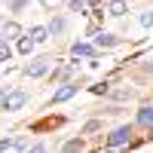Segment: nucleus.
I'll return each instance as SVG.
<instances>
[{"label": "nucleus", "instance_id": "1", "mask_svg": "<svg viewBox=\"0 0 153 153\" xmlns=\"http://www.w3.org/2000/svg\"><path fill=\"white\" fill-rule=\"evenodd\" d=\"M129 135H132L129 126H120V129H113V132L107 135V147H123L126 141H129Z\"/></svg>", "mask_w": 153, "mask_h": 153}, {"label": "nucleus", "instance_id": "2", "mask_svg": "<svg viewBox=\"0 0 153 153\" xmlns=\"http://www.w3.org/2000/svg\"><path fill=\"white\" fill-rule=\"evenodd\" d=\"M25 101H28V95H25V92H12V95L3 98V107H6V110H19Z\"/></svg>", "mask_w": 153, "mask_h": 153}, {"label": "nucleus", "instance_id": "3", "mask_svg": "<svg viewBox=\"0 0 153 153\" xmlns=\"http://www.w3.org/2000/svg\"><path fill=\"white\" fill-rule=\"evenodd\" d=\"M46 68H49V58H37V61H31V65L25 68V74H28V76H43Z\"/></svg>", "mask_w": 153, "mask_h": 153}, {"label": "nucleus", "instance_id": "4", "mask_svg": "<svg viewBox=\"0 0 153 153\" xmlns=\"http://www.w3.org/2000/svg\"><path fill=\"white\" fill-rule=\"evenodd\" d=\"M74 95H76V86H74V83H68V86H61L58 92L52 95V104H58V101H68V98H74Z\"/></svg>", "mask_w": 153, "mask_h": 153}, {"label": "nucleus", "instance_id": "5", "mask_svg": "<svg viewBox=\"0 0 153 153\" xmlns=\"http://www.w3.org/2000/svg\"><path fill=\"white\" fill-rule=\"evenodd\" d=\"M138 123H141V126H153V107L150 104L138 110Z\"/></svg>", "mask_w": 153, "mask_h": 153}, {"label": "nucleus", "instance_id": "6", "mask_svg": "<svg viewBox=\"0 0 153 153\" xmlns=\"http://www.w3.org/2000/svg\"><path fill=\"white\" fill-rule=\"evenodd\" d=\"M107 9H110V16H117V19L126 16V0H110V6H107Z\"/></svg>", "mask_w": 153, "mask_h": 153}, {"label": "nucleus", "instance_id": "7", "mask_svg": "<svg viewBox=\"0 0 153 153\" xmlns=\"http://www.w3.org/2000/svg\"><path fill=\"white\" fill-rule=\"evenodd\" d=\"M31 37H34V43H46V40H49V31H46V28H34Z\"/></svg>", "mask_w": 153, "mask_h": 153}, {"label": "nucleus", "instance_id": "8", "mask_svg": "<svg viewBox=\"0 0 153 153\" xmlns=\"http://www.w3.org/2000/svg\"><path fill=\"white\" fill-rule=\"evenodd\" d=\"M31 49H34V37H22V40H19V52H25V55H28Z\"/></svg>", "mask_w": 153, "mask_h": 153}, {"label": "nucleus", "instance_id": "9", "mask_svg": "<svg viewBox=\"0 0 153 153\" xmlns=\"http://www.w3.org/2000/svg\"><path fill=\"white\" fill-rule=\"evenodd\" d=\"M120 40H117V37H113V34H98V46H117Z\"/></svg>", "mask_w": 153, "mask_h": 153}, {"label": "nucleus", "instance_id": "10", "mask_svg": "<svg viewBox=\"0 0 153 153\" xmlns=\"http://www.w3.org/2000/svg\"><path fill=\"white\" fill-rule=\"evenodd\" d=\"M9 55H12L9 43H6V40H0V65H3V61H9Z\"/></svg>", "mask_w": 153, "mask_h": 153}, {"label": "nucleus", "instance_id": "11", "mask_svg": "<svg viewBox=\"0 0 153 153\" xmlns=\"http://www.w3.org/2000/svg\"><path fill=\"white\" fill-rule=\"evenodd\" d=\"M74 55H92V46H86V43H76V46H74Z\"/></svg>", "mask_w": 153, "mask_h": 153}, {"label": "nucleus", "instance_id": "12", "mask_svg": "<svg viewBox=\"0 0 153 153\" xmlns=\"http://www.w3.org/2000/svg\"><path fill=\"white\" fill-rule=\"evenodd\" d=\"M3 34H9V37H19V34H22V28H19L16 22H9L6 28H3Z\"/></svg>", "mask_w": 153, "mask_h": 153}, {"label": "nucleus", "instance_id": "13", "mask_svg": "<svg viewBox=\"0 0 153 153\" xmlns=\"http://www.w3.org/2000/svg\"><path fill=\"white\" fill-rule=\"evenodd\" d=\"M49 31H52V34H61V31H65V22H61V19H52V25H49Z\"/></svg>", "mask_w": 153, "mask_h": 153}, {"label": "nucleus", "instance_id": "14", "mask_svg": "<svg viewBox=\"0 0 153 153\" xmlns=\"http://www.w3.org/2000/svg\"><path fill=\"white\" fill-rule=\"evenodd\" d=\"M92 132H98V123H86V129H83V135H92Z\"/></svg>", "mask_w": 153, "mask_h": 153}, {"label": "nucleus", "instance_id": "15", "mask_svg": "<svg viewBox=\"0 0 153 153\" xmlns=\"http://www.w3.org/2000/svg\"><path fill=\"white\" fill-rule=\"evenodd\" d=\"M12 147H19V141H0V150H12Z\"/></svg>", "mask_w": 153, "mask_h": 153}, {"label": "nucleus", "instance_id": "16", "mask_svg": "<svg viewBox=\"0 0 153 153\" xmlns=\"http://www.w3.org/2000/svg\"><path fill=\"white\" fill-rule=\"evenodd\" d=\"M141 25H147V28H150V25H153V12H144V16H141Z\"/></svg>", "mask_w": 153, "mask_h": 153}, {"label": "nucleus", "instance_id": "17", "mask_svg": "<svg viewBox=\"0 0 153 153\" xmlns=\"http://www.w3.org/2000/svg\"><path fill=\"white\" fill-rule=\"evenodd\" d=\"M74 9H80V12H83V9H86V0H74Z\"/></svg>", "mask_w": 153, "mask_h": 153}, {"label": "nucleus", "instance_id": "18", "mask_svg": "<svg viewBox=\"0 0 153 153\" xmlns=\"http://www.w3.org/2000/svg\"><path fill=\"white\" fill-rule=\"evenodd\" d=\"M25 6V0H12V9H22Z\"/></svg>", "mask_w": 153, "mask_h": 153}, {"label": "nucleus", "instance_id": "19", "mask_svg": "<svg viewBox=\"0 0 153 153\" xmlns=\"http://www.w3.org/2000/svg\"><path fill=\"white\" fill-rule=\"evenodd\" d=\"M43 3H46V6H52V3H55V0H43Z\"/></svg>", "mask_w": 153, "mask_h": 153}]
</instances>
